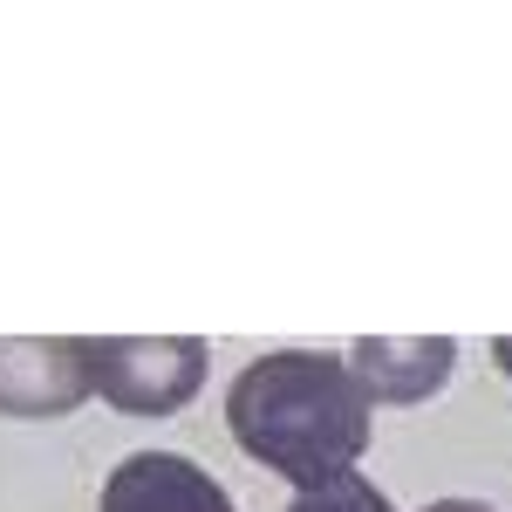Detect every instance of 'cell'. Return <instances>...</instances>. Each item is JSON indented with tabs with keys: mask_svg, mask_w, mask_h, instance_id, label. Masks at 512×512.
<instances>
[{
	"mask_svg": "<svg viewBox=\"0 0 512 512\" xmlns=\"http://www.w3.org/2000/svg\"><path fill=\"white\" fill-rule=\"evenodd\" d=\"M369 396L349 376V362L328 349H274L253 355L226 390L233 444L287 478L294 492H315L328 478L355 472L369 451Z\"/></svg>",
	"mask_w": 512,
	"mask_h": 512,
	"instance_id": "6da1fadb",
	"label": "cell"
},
{
	"mask_svg": "<svg viewBox=\"0 0 512 512\" xmlns=\"http://www.w3.org/2000/svg\"><path fill=\"white\" fill-rule=\"evenodd\" d=\"M89 390L130 417H171L205 390L212 349L198 335H82Z\"/></svg>",
	"mask_w": 512,
	"mask_h": 512,
	"instance_id": "7a4b0ae2",
	"label": "cell"
},
{
	"mask_svg": "<svg viewBox=\"0 0 512 512\" xmlns=\"http://www.w3.org/2000/svg\"><path fill=\"white\" fill-rule=\"evenodd\" d=\"M89 396L82 335H0V417H69Z\"/></svg>",
	"mask_w": 512,
	"mask_h": 512,
	"instance_id": "3957f363",
	"label": "cell"
},
{
	"mask_svg": "<svg viewBox=\"0 0 512 512\" xmlns=\"http://www.w3.org/2000/svg\"><path fill=\"white\" fill-rule=\"evenodd\" d=\"M96 512H239L233 492L185 451H130L103 478Z\"/></svg>",
	"mask_w": 512,
	"mask_h": 512,
	"instance_id": "277c9868",
	"label": "cell"
},
{
	"mask_svg": "<svg viewBox=\"0 0 512 512\" xmlns=\"http://www.w3.org/2000/svg\"><path fill=\"white\" fill-rule=\"evenodd\" d=\"M342 362L369 403H424L451 383L458 342L451 335H362V342H349Z\"/></svg>",
	"mask_w": 512,
	"mask_h": 512,
	"instance_id": "5b68a950",
	"label": "cell"
},
{
	"mask_svg": "<svg viewBox=\"0 0 512 512\" xmlns=\"http://www.w3.org/2000/svg\"><path fill=\"white\" fill-rule=\"evenodd\" d=\"M287 512H396V506H390V492H383L376 478L342 472V478H328V485H315V492H294Z\"/></svg>",
	"mask_w": 512,
	"mask_h": 512,
	"instance_id": "8992f818",
	"label": "cell"
},
{
	"mask_svg": "<svg viewBox=\"0 0 512 512\" xmlns=\"http://www.w3.org/2000/svg\"><path fill=\"white\" fill-rule=\"evenodd\" d=\"M424 512H492L485 499H437V506H424Z\"/></svg>",
	"mask_w": 512,
	"mask_h": 512,
	"instance_id": "52a82bcc",
	"label": "cell"
},
{
	"mask_svg": "<svg viewBox=\"0 0 512 512\" xmlns=\"http://www.w3.org/2000/svg\"><path fill=\"white\" fill-rule=\"evenodd\" d=\"M492 355H499V369L512 376V335H499V342H492Z\"/></svg>",
	"mask_w": 512,
	"mask_h": 512,
	"instance_id": "ba28073f",
	"label": "cell"
}]
</instances>
